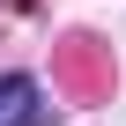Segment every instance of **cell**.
Wrapping results in <instances>:
<instances>
[{
	"label": "cell",
	"mask_w": 126,
	"mask_h": 126,
	"mask_svg": "<svg viewBox=\"0 0 126 126\" xmlns=\"http://www.w3.org/2000/svg\"><path fill=\"white\" fill-rule=\"evenodd\" d=\"M0 126H45V104H37L30 74H0Z\"/></svg>",
	"instance_id": "6da1fadb"
}]
</instances>
